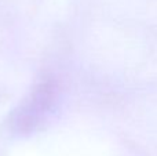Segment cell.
Listing matches in <instances>:
<instances>
[{"instance_id": "cell-1", "label": "cell", "mask_w": 157, "mask_h": 156, "mask_svg": "<svg viewBox=\"0 0 157 156\" xmlns=\"http://www.w3.org/2000/svg\"><path fill=\"white\" fill-rule=\"evenodd\" d=\"M59 88L52 79L36 83L32 90L11 112L8 126L17 135H30L39 131L57 111Z\"/></svg>"}]
</instances>
